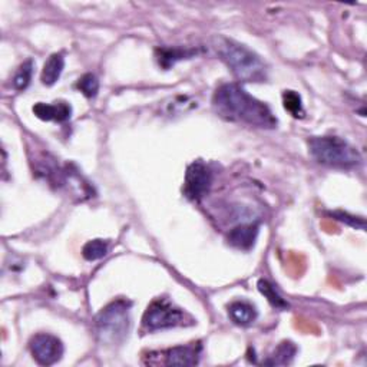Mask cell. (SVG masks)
<instances>
[{
  "label": "cell",
  "mask_w": 367,
  "mask_h": 367,
  "mask_svg": "<svg viewBox=\"0 0 367 367\" xmlns=\"http://www.w3.org/2000/svg\"><path fill=\"white\" fill-rule=\"evenodd\" d=\"M214 108L220 115L257 128H275L277 118L261 101L251 96L237 83H225L213 96Z\"/></svg>",
  "instance_id": "cell-1"
},
{
  "label": "cell",
  "mask_w": 367,
  "mask_h": 367,
  "mask_svg": "<svg viewBox=\"0 0 367 367\" xmlns=\"http://www.w3.org/2000/svg\"><path fill=\"white\" fill-rule=\"evenodd\" d=\"M214 48L222 62L231 72L244 82H263L267 79V65L260 56L247 46L218 36L214 39Z\"/></svg>",
  "instance_id": "cell-2"
},
{
  "label": "cell",
  "mask_w": 367,
  "mask_h": 367,
  "mask_svg": "<svg viewBox=\"0 0 367 367\" xmlns=\"http://www.w3.org/2000/svg\"><path fill=\"white\" fill-rule=\"evenodd\" d=\"M308 148L317 162L333 168L347 169L361 162L359 151L338 136H315L308 141Z\"/></svg>",
  "instance_id": "cell-3"
},
{
  "label": "cell",
  "mask_w": 367,
  "mask_h": 367,
  "mask_svg": "<svg viewBox=\"0 0 367 367\" xmlns=\"http://www.w3.org/2000/svg\"><path fill=\"white\" fill-rule=\"evenodd\" d=\"M129 308V301L117 300L96 316V331L103 343L118 345L127 337L131 326Z\"/></svg>",
  "instance_id": "cell-4"
},
{
  "label": "cell",
  "mask_w": 367,
  "mask_h": 367,
  "mask_svg": "<svg viewBox=\"0 0 367 367\" xmlns=\"http://www.w3.org/2000/svg\"><path fill=\"white\" fill-rule=\"evenodd\" d=\"M185 315L171 301L165 298L154 300L143 317V326L148 331H157L164 329H171L184 324Z\"/></svg>",
  "instance_id": "cell-5"
},
{
  "label": "cell",
  "mask_w": 367,
  "mask_h": 367,
  "mask_svg": "<svg viewBox=\"0 0 367 367\" xmlns=\"http://www.w3.org/2000/svg\"><path fill=\"white\" fill-rule=\"evenodd\" d=\"M203 346L200 342L177 346L162 352H152L147 356L148 364H164V366H195L200 363Z\"/></svg>",
  "instance_id": "cell-6"
},
{
  "label": "cell",
  "mask_w": 367,
  "mask_h": 367,
  "mask_svg": "<svg viewBox=\"0 0 367 367\" xmlns=\"http://www.w3.org/2000/svg\"><path fill=\"white\" fill-rule=\"evenodd\" d=\"M213 185L211 169L201 161L192 162L185 174L184 194L192 201H199L206 196Z\"/></svg>",
  "instance_id": "cell-7"
},
{
  "label": "cell",
  "mask_w": 367,
  "mask_h": 367,
  "mask_svg": "<svg viewBox=\"0 0 367 367\" xmlns=\"http://www.w3.org/2000/svg\"><path fill=\"white\" fill-rule=\"evenodd\" d=\"M34 359L42 366L58 363L64 356V345L58 337L48 333H39L32 337L29 343Z\"/></svg>",
  "instance_id": "cell-8"
},
{
  "label": "cell",
  "mask_w": 367,
  "mask_h": 367,
  "mask_svg": "<svg viewBox=\"0 0 367 367\" xmlns=\"http://www.w3.org/2000/svg\"><path fill=\"white\" fill-rule=\"evenodd\" d=\"M32 110L34 114L42 121L66 122L72 117V106L64 101L53 102V103L38 102Z\"/></svg>",
  "instance_id": "cell-9"
},
{
  "label": "cell",
  "mask_w": 367,
  "mask_h": 367,
  "mask_svg": "<svg viewBox=\"0 0 367 367\" xmlns=\"http://www.w3.org/2000/svg\"><path fill=\"white\" fill-rule=\"evenodd\" d=\"M257 237H259L257 224H241L229 233L227 240L230 245L238 250H250L254 244H256Z\"/></svg>",
  "instance_id": "cell-10"
},
{
  "label": "cell",
  "mask_w": 367,
  "mask_h": 367,
  "mask_svg": "<svg viewBox=\"0 0 367 367\" xmlns=\"http://www.w3.org/2000/svg\"><path fill=\"white\" fill-rule=\"evenodd\" d=\"M196 53H199L196 49H182V48H158L155 50L157 61L159 66H162L164 69H169L180 61L189 59Z\"/></svg>",
  "instance_id": "cell-11"
},
{
  "label": "cell",
  "mask_w": 367,
  "mask_h": 367,
  "mask_svg": "<svg viewBox=\"0 0 367 367\" xmlns=\"http://www.w3.org/2000/svg\"><path fill=\"white\" fill-rule=\"evenodd\" d=\"M230 319L238 326H250L257 320V310L245 301H236L229 307Z\"/></svg>",
  "instance_id": "cell-12"
},
{
  "label": "cell",
  "mask_w": 367,
  "mask_h": 367,
  "mask_svg": "<svg viewBox=\"0 0 367 367\" xmlns=\"http://www.w3.org/2000/svg\"><path fill=\"white\" fill-rule=\"evenodd\" d=\"M65 68V58L62 53H53L49 56V59L43 65L42 71V82L46 87H52L53 83L58 82Z\"/></svg>",
  "instance_id": "cell-13"
},
{
  "label": "cell",
  "mask_w": 367,
  "mask_h": 367,
  "mask_svg": "<svg viewBox=\"0 0 367 367\" xmlns=\"http://www.w3.org/2000/svg\"><path fill=\"white\" fill-rule=\"evenodd\" d=\"M297 353V347L292 342H283L280 343L275 350L264 360V364L267 366H287L290 364Z\"/></svg>",
  "instance_id": "cell-14"
},
{
  "label": "cell",
  "mask_w": 367,
  "mask_h": 367,
  "mask_svg": "<svg viewBox=\"0 0 367 367\" xmlns=\"http://www.w3.org/2000/svg\"><path fill=\"white\" fill-rule=\"evenodd\" d=\"M260 293L268 300V303L277 308V310H287L289 308V303L278 294V292L274 289V286L271 283H268L267 280H260L259 285H257Z\"/></svg>",
  "instance_id": "cell-15"
},
{
  "label": "cell",
  "mask_w": 367,
  "mask_h": 367,
  "mask_svg": "<svg viewBox=\"0 0 367 367\" xmlns=\"http://www.w3.org/2000/svg\"><path fill=\"white\" fill-rule=\"evenodd\" d=\"M34 75V62L29 59L23 62L13 76V87L16 91H23L29 87Z\"/></svg>",
  "instance_id": "cell-16"
},
{
  "label": "cell",
  "mask_w": 367,
  "mask_h": 367,
  "mask_svg": "<svg viewBox=\"0 0 367 367\" xmlns=\"http://www.w3.org/2000/svg\"><path fill=\"white\" fill-rule=\"evenodd\" d=\"M108 252V243L103 240H92L87 243L82 248V256L88 261L101 260L106 256Z\"/></svg>",
  "instance_id": "cell-17"
},
{
  "label": "cell",
  "mask_w": 367,
  "mask_h": 367,
  "mask_svg": "<svg viewBox=\"0 0 367 367\" xmlns=\"http://www.w3.org/2000/svg\"><path fill=\"white\" fill-rule=\"evenodd\" d=\"M76 88L87 98H95L99 91V80L92 73H85L76 82Z\"/></svg>",
  "instance_id": "cell-18"
},
{
  "label": "cell",
  "mask_w": 367,
  "mask_h": 367,
  "mask_svg": "<svg viewBox=\"0 0 367 367\" xmlns=\"http://www.w3.org/2000/svg\"><path fill=\"white\" fill-rule=\"evenodd\" d=\"M283 105L286 110H289L294 118H301L304 115L303 102L297 92L294 91H286L283 95Z\"/></svg>",
  "instance_id": "cell-19"
},
{
  "label": "cell",
  "mask_w": 367,
  "mask_h": 367,
  "mask_svg": "<svg viewBox=\"0 0 367 367\" xmlns=\"http://www.w3.org/2000/svg\"><path fill=\"white\" fill-rule=\"evenodd\" d=\"M334 220L337 221H342L347 225H350V227L353 229H360V230H364L366 229V222L363 218H359V217H354V215H350L347 213H343V211H334L330 214Z\"/></svg>",
  "instance_id": "cell-20"
}]
</instances>
